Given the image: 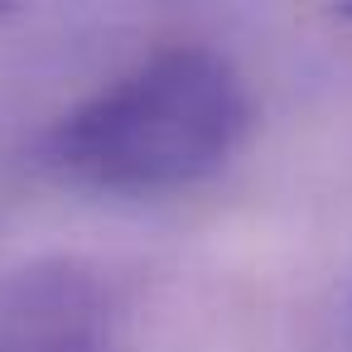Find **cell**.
Returning a JSON list of instances; mask_svg holds the SVG:
<instances>
[{
  "label": "cell",
  "instance_id": "6da1fadb",
  "mask_svg": "<svg viewBox=\"0 0 352 352\" xmlns=\"http://www.w3.org/2000/svg\"><path fill=\"white\" fill-rule=\"evenodd\" d=\"M251 116V87L232 58L169 44L68 107L39 155L73 188L160 198L222 174L246 145Z\"/></svg>",
  "mask_w": 352,
  "mask_h": 352
},
{
  "label": "cell",
  "instance_id": "7a4b0ae2",
  "mask_svg": "<svg viewBox=\"0 0 352 352\" xmlns=\"http://www.w3.org/2000/svg\"><path fill=\"white\" fill-rule=\"evenodd\" d=\"M0 352H121L102 285L73 265L0 275Z\"/></svg>",
  "mask_w": 352,
  "mask_h": 352
}]
</instances>
